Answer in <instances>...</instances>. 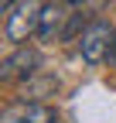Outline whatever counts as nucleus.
<instances>
[{"mask_svg": "<svg viewBox=\"0 0 116 123\" xmlns=\"http://www.w3.org/2000/svg\"><path fill=\"white\" fill-rule=\"evenodd\" d=\"M62 21H65V10H62V7H55V4H45V7H41L38 38H41V41H55V38H62V34H65Z\"/></svg>", "mask_w": 116, "mask_h": 123, "instance_id": "39448f33", "label": "nucleus"}, {"mask_svg": "<svg viewBox=\"0 0 116 123\" xmlns=\"http://www.w3.org/2000/svg\"><path fill=\"white\" fill-rule=\"evenodd\" d=\"M0 123H58L55 110L45 103H17V106H10V110L4 113V120Z\"/></svg>", "mask_w": 116, "mask_h": 123, "instance_id": "20e7f679", "label": "nucleus"}, {"mask_svg": "<svg viewBox=\"0 0 116 123\" xmlns=\"http://www.w3.org/2000/svg\"><path fill=\"white\" fill-rule=\"evenodd\" d=\"M79 27H82V14H75V17L65 24V34H62V38H65V41H68V38H75V31H79Z\"/></svg>", "mask_w": 116, "mask_h": 123, "instance_id": "423d86ee", "label": "nucleus"}, {"mask_svg": "<svg viewBox=\"0 0 116 123\" xmlns=\"http://www.w3.org/2000/svg\"><path fill=\"white\" fill-rule=\"evenodd\" d=\"M68 4H79V0H68Z\"/></svg>", "mask_w": 116, "mask_h": 123, "instance_id": "1a4fd4ad", "label": "nucleus"}, {"mask_svg": "<svg viewBox=\"0 0 116 123\" xmlns=\"http://www.w3.org/2000/svg\"><path fill=\"white\" fill-rule=\"evenodd\" d=\"M113 34L116 31L106 24V21H92L89 27L82 31V58L89 62V65H99L106 55H109V44H113Z\"/></svg>", "mask_w": 116, "mask_h": 123, "instance_id": "f03ea898", "label": "nucleus"}, {"mask_svg": "<svg viewBox=\"0 0 116 123\" xmlns=\"http://www.w3.org/2000/svg\"><path fill=\"white\" fill-rule=\"evenodd\" d=\"M109 62L116 65V34H113V44H109Z\"/></svg>", "mask_w": 116, "mask_h": 123, "instance_id": "0eeeda50", "label": "nucleus"}, {"mask_svg": "<svg viewBox=\"0 0 116 123\" xmlns=\"http://www.w3.org/2000/svg\"><path fill=\"white\" fill-rule=\"evenodd\" d=\"M38 65H41V55L34 48H27V44H17L4 62H0V79H31L38 75Z\"/></svg>", "mask_w": 116, "mask_h": 123, "instance_id": "7ed1b4c3", "label": "nucleus"}, {"mask_svg": "<svg viewBox=\"0 0 116 123\" xmlns=\"http://www.w3.org/2000/svg\"><path fill=\"white\" fill-rule=\"evenodd\" d=\"M41 7L38 0H17L7 14H4V34L14 44H24L31 34H38V24H41Z\"/></svg>", "mask_w": 116, "mask_h": 123, "instance_id": "f257e3e1", "label": "nucleus"}, {"mask_svg": "<svg viewBox=\"0 0 116 123\" xmlns=\"http://www.w3.org/2000/svg\"><path fill=\"white\" fill-rule=\"evenodd\" d=\"M14 4H17V0H0V10H4V14H7V10H10Z\"/></svg>", "mask_w": 116, "mask_h": 123, "instance_id": "6e6552de", "label": "nucleus"}]
</instances>
